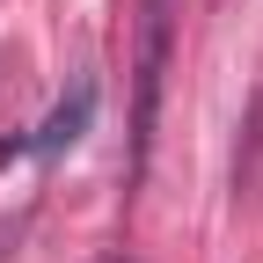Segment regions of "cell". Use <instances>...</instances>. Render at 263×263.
I'll return each instance as SVG.
<instances>
[{"label": "cell", "mask_w": 263, "mask_h": 263, "mask_svg": "<svg viewBox=\"0 0 263 263\" xmlns=\"http://www.w3.org/2000/svg\"><path fill=\"white\" fill-rule=\"evenodd\" d=\"M176 22H183V0H139V44H132V154H124V197L139 190L146 154H154L161 88H168V59H176Z\"/></svg>", "instance_id": "6da1fadb"}, {"label": "cell", "mask_w": 263, "mask_h": 263, "mask_svg": "<svg viewBox=\"0 0 263 263\" xmlns=\"http://www.w3.org/2000/svg\"><path fill=\"white\" fill-rule=\"evenodd\" d=\"M88 117H95V81L81 73V81H73V88H66L59 103H51V117H44L37 132H29V139H22L15 154H37V161H51V154H66V146H73L81 132H88Z\"/></svg>", "instance_id": "7a4b0ae2"}, {"label": "cell", "mask_w": 263, "mask_h": 263, "mask_svg": "<svg viewBox=\"0 0 263 263\" xmlns=\"http://www.w3.org/2000/svg\"><path fill=\"white\" fill-rule=\"evenodd\" d=\"M15 256V219H0V263Z\"/></svg>", "instance_id": "3957f363"}, {"label": "cell", "mask_w": 263, "mask_h": 263, "mask_svg": "<svg viewBox=\"0 0 263 263\" xmlns=\"http://www.w3.org/2000/svg\"><path fill=\"white\" fill-rule=\"evenodd\" d=\"M103 263H124V256H103Z\"/></svg>", "instance_id": "277c9868"}]
</instances>
